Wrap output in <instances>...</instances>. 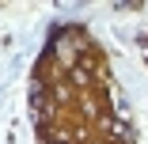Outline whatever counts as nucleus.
<instances>
[{
  "label": "nucleus",
  "instance_id": "obj_1",
  "mask_svg": "<svg viewBox=\"0 0 148 144\" xmlns=\"http://www.w3.org/2000/svg\"><path fill=\"white\" fill-rule=\"evenodd\" d=\"M49 144H65V140H49Z\"/></svg>",
  "mask_w": 148,
  "mask_h": 144
}]
</instances>
